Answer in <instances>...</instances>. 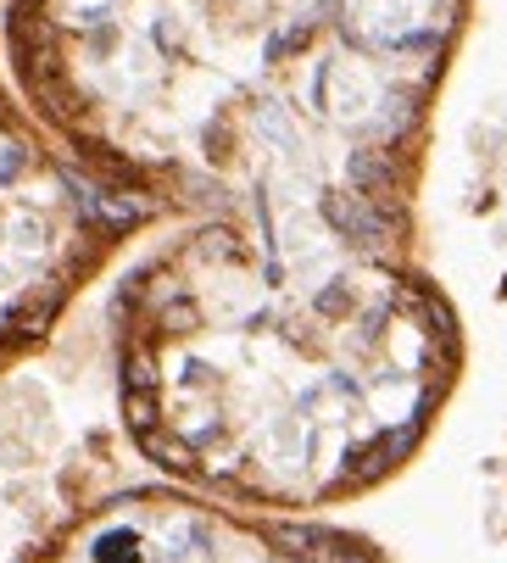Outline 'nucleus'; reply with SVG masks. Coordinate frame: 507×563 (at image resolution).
Instances as JSON below:
<instances>
[{"mask_svg": "<svg viewBox=\"0 0 507 563\" xmlns=\"http://www.w3.org/2000/svg\"><path fill=\"white\" fill-rule=\"evenodd\" d=\"M162 218L67 151L0 78V368L29 357L101 268Z\"/></svg>", "mask_w": 507, "mask_h": 563, "instance_id": "2", "label": "nucleus"}, {"mask_svg": "<svg viewBox=\"0 0 507 563\" xmlns=\"http://www.w3.org/2000/svg\"><path fill=\"white\" fill-rule=\"evenodd\" d=\"M469 0H7L12 85L162 223L112 301L134 446L312 514L390 479L463 374L412 246Z\"/></svg>", "mask_w": 507, "mask_h": 563, "instance_id": "1", "label": "nucleus"}, {"mask_svg": "<svg viewBox=\"0 0 507 563\" xmlns=\"http://www.w3.org/2000/svg\"><path fill=\"white\" fill-rule=\"evenodd\" d=\"M34 563H385L368 541L190 486L118 492L78 514Z\"/></svg>", "mask_w": 507, "mask_h": 563, "instance_id": "3", "label": "nucleus"}]
</instances>
